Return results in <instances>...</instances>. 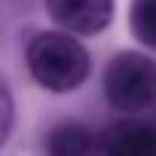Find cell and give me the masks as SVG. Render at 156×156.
<instances>
[{"mask_svg": "<svg viewBox=\"0 0 156 156\" xmlns=\"http://www.w3.org/2000/svg\"><path fill=\"white\" fill-rule=\"evenodd\" d=\"M92 156H156V129L141 119H119L95 135Z\"/></svg>", "mask_w": 156, "mask_h": 156, "instance_id": "cell-3", "label": "cell"}, {"mask_svg": "<svg viewBox=\"0 0 156 156\" xmlns=\"http://www.w3.org/2000/svg\"><path fill=\"white\" fill-rule=\"evenodd\" d=\"M104 95L119 113H141L156 104V61L141 52L116 55L104 70Z\"/></svg>", "mask_w": 156, "mask_h": 156, "instance_id": "cell-2", "label": "cell"}, {"mask_svg": "<svg viewBox=\"0 0 156 156\" xmlns=\"http://www.w3.org/2000/svg\"><path fill=\"white\" fill-rule=\"evenodd\" d=\"M129 22H132V34L150 49H156V0H132Z\"/></svg>", "mask_w": 156, "mask_h": 156, "instance_id": "cell-6", "label": "cell"}, {"mask_svg": "<svg viewBox=\"0 0 156 156\" xmlns=\"http://www.w3.org/2000/svg\"><path fill=\"white\" fill-rule=\"evenodd\" d=\"M43 150H46V156H92L95 135L83 122H58L46 132Z\"/></svg>", "mask_w": 156, "mask_h": 156, "instance_id": "cell-5", "label": "cell"}, {"mask_svg": "<svg viewBox=\"0 0 156 156\" xmlns=\"http://www.w3.org/2000/svg\"><path fill=\"white\" fill-rule=\"evenodd\" d=\"M46 9L70 34H98L113 19V0H46Z\"/></svg>", "mask_w": 156, "mask_h": 156, "instance_id": "cell-4", "label": "cell"}, {"mask_svg": "<svg viewBox=\"0 0 156 156\" xmlns=\"http://www.w3.org/2000/svg\"><path fill=\"white\" fill-rule=\"evenodd\" d=\"M25 64L31 76L49 92H73L89 76V52L67 31H43L25 49Z\"/></svg>", "mask_w": 156, "mask_h": 156, "instance_id": "cell-1", "label": "cell"}, {"mask_svg": "<svg viewBox=\"0 0 156 156\" xmlns=\"http://www.w3.org/2000/svg\"><path fill=\"white\" fill-rule=\"evenodd\" d=\"M12 113H16V107H12V95H9V89H6L3 83H0V147H3V141L9 138Z\"/></svg>", "mask_w": 156, "mask_h": 156, "instance_id": "cell-7", "label": "cell"}]
</instances>
